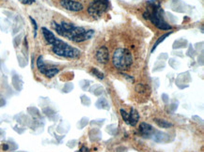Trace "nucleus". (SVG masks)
Returning <instances> with one entry per match:
<instances>
[{
	"instance_id": "f257e3e1",
	"label": "nucleus",
	"mask_w": 204,
	"mask_h": 152,
	"mask_svg": "<svg viewBox=\"0 0 204 152\" xmlns=\"http://www.w3.org/2000/svg\"><path fill=\"white\" fill-rule=\"evenodd\" d=\"M113 66L119 71H126L133 64L132 53L127 48H118L112 57Z\"/></svg>"
},
{
	"instance_id": "f03ea898",
	"label": "nucleus",
	"mask_w": 204,
	"mask_h": 152,
	"mask_svg": "<svg viewBox=\"0 0 204 152\" xmlns=\"http://www.w3.org/2000/svg\"><path fill=\"white\" fill-rule=\"evenodd\" d=\"M52 51L57 56L68 58H76L80 56V51L78 49L70 46L59 39H57L55 43L52 45Z\"/></svg>"
},
{
	"instance_id": "7ed1b4c3",
	"label": "nucleus",
	"mask_w": 204,
	"mask_h": 152,
	"mask_svg": "<svg viewBox=\"0 0 204 152\" xmlns=\"http://www.w3.org/2000/svg\"><path fill=\"white\" fill-rule=\"evenodd\" d=\"M93 35H94V31L92 29L86 30L83 27L74 26L71 31L65 32L63 37L74 41V43H82V41L91 39Z\"/></svg>"
},
{
	"instance_id": "20e7f679",
	"label": "nucleus",
	"mask_w": 204,
	"mask_h": 152,
	"mask_svg": "<svg viewBox=\"0 0 204 152\" xmlns=\"http://www.w3.org/2000/svg\"><path fill=\"white\" fill-rule=\"evenodd\" d=\"M153 11L151 12L149 11V13H151V15H149V19L151 20V22L157 27V28L161 29V30H169L171 29V26L164 20V18H163V15H162V10L160 9L159 6H153Z\"/></svg>"
},
{
	"instance_id": "39448f33",
	"label": "nucleus",
	"mask_w": 204,
	"mask_h": 152,
	"mask_svg": "<svg viewBox=\"0 0 204 152\" xmlns=\"http://www.w3.org/2000/svg\"><path fill=\"white\" fill-rule=\"evenodd\" d=\"M109 8V2H92L88 8V12L91 17L98 18Z\"/></svg>"
},
{
	"instance_id": "423d86ee",
	"label": "nucleus",
	"mask_w": 204,
	"mask_h": 152,
	"mask_svg": "<svg viewBox=\"0 0 204 152\" xmlns=\"http://www.w3.org/2000/svg\"><path fill=\"white\" fill-rule=\"evenodd\" d=\"M60 5L62 8L71 11H81L84 9V6L82 3L74 1V0H61Z\"/></svg>"
},
{
	"instance_id": "0eeeda50",
	"label": "nucleus",
	"mask_w": 204,
	"mask_h": 152,
	"mask_svg": "<svg viewBox=\"0 0 204 152\" xmlns=\"http://www.w3.org/2000/svg\"><path fill=\"white\" fill-rule=\"evenodd\" d=\"M95 57H96L97 61L101 64H106L109 60V51H108L106 46H101L98 48L95 54Z\"/></svg>"
},
{
	"instance_id": "6e6552de",
	"label": "nucleus",
	"mask_w": 204,
	"mask_h": 152,
	"mask_svg": "<svg viewBox=\"0 0 204 152\" xmlns=\"http://www.w3.org/2000/svg\"><path fill=\"white\" fill-rule=\"evenodd\" d=\"M39 71H40V73H43V75H45L47 78H52L59 72V69L58 67H54V66L48 67V66L44 65L43 68H40Z\"/></svg>"
},
{
	"instance_id": "1a4fd4ad",
	"label": "nucleus",
	"mask_w": 204,
	"mask_h": 152,
	"mask_svg": "<svg viewBox=\"0 0 204 152\" xmlns=\"http://www.w3.org/2000/svg\"><path fill=\"white\" fill-rule=\"evenodd\" d=\"M139 132H140V133L142 134L143 137L149 138L151 136H153V134L154 132V130H153L152 125H149V124H148V123L143 122V123H141L140 125H139Z\"/></svg>"
},
{
	"instance_id": "9d476101",
	"label": "nucleus",
	"mask_w": 204,
	"mask_h": 152,
	"mask_svg": "<svg viewBox=\"0 0 204 152\" xmlns=\"http://www.w3.org/2000/svg\"><path fill=\"white\" fill-rule=\"evenodd\" d=\"M42 32H43V38L45 39V40L47 41L49 44L53 45L54 43H55L57 38H56L55 35H54L53 32H51L49 29H47L46 27H42Z\"/></svg>"
},
{
	"instance_id": "9b49d317",
	"label": "nucleus",
	"mask_w": 204,
	"mask_h": 152,
	"mask_svg": "<svg viewBox=\"0 0 204 152\" xmlns=\"http://www.w3.org/2000/svg\"><path fill=\"white\" fill-rule=\"evenodd\" d=\"M138 119H139V115L137 112V110L131 109V113L128 114V124H130L132 126H135L138 122Z\"/></svg>"
},
{
	"instance_id": "f8f14e48",
	"label": "nucleus",
	"mask_w": 204,
	"mask_h": 152,
	"mask_svg": "<svg viewBox=\"0 0 204 152\" xmlns=\"http://www.w3.org/2000/svg\"><path fill=\"white\" fill-rule=\"evenodd\" d=\"M153 139L155 142H158V143H162V142H167L168 141V134L165 133V132H158V131H154L153 134Z\"/></svg>"
},
{
	"instance_id": "ddd939ff",
	"label": "nucleus",
	"mask_w": 204,
	"mask_h": 152,
	"mask_svg": "<svg viewBox=\"0 0 204 152\" xmlns=\"http://www.w3.org/2000/svg\"><path fill=\"white\" fill-rule=\"evenodd\" d=\"M155 123L157 125L160 127V128H164V129H168V128H170L172 127V124L165 119H160V118H155L154 119Z\"/></svg>"
},
{
	"instance_id": "4468645a",
	"label": "nucleus",
	"mask_w": 204,
	"mask_h": 152,
	"mask_svg": "<svg viewBox=\"0 0 204 152\" xmlns=\"http://www.w3.org/2000/svg\"><path fill=\"white\" fill-rule=\"evenodd\" d=\"M96 107L98 109H105L108 110L109 109V104H108L107 101L104 98H100L97 102H96Z\"/></svg>"
},
{
	"instance_id": "2eb2a0df",
	"label": "nucleus",
	"mask_w": 204,
	"mask_h": 152,
	"mask_svg": "<svg viewBox=\"0 0 204 152\" xmlns=\"http://www.w3.org/2000/svg\"><path fill=\"white\" fill-rule=\"evenodd\" d=\"M60 26H61V28L63 29V31H64V33L65 32H69V31H71L74 27V25L73 24H71V23H67V22H61L60 24ZM64 36V35H63Z\"/></svg>"
},
{
	"instance_id": "dca6fc26",
	"label": "nucleus",
	"mask_w": 204,
	"mask_h": 152,
	"mask_svg": "<svg viewBox=\"0 0 204 152\" xmlns=\"http://www.w3.org/2000/svg\"><path fill=\"white\" fill-rule=\"evenodd\" d=\"M170 34H171V32H168V33H166V34H164V35H162V36H161V37H160V38L157 39V40H156V43L153 44V49H152V52H153V51L156 49V47H157V46H158V45H159V44L162 43V41H164V40L166 39V38H167L168 36H169Z\"/></svg>"
},
{
	"instance_id": "f3484780",
	"label": "nucleus",
	"mask_w": 204,
	"mask_h": 152,
	"mask_svg": "<svg viewBox=\"0 0 204 152\" xmlns=\"http://www.w3.org/2000/svg\"><path fill=\"white\" fill-rule=\"evenodd\" d=\"M52 26H53V28L57 31V33H58L59 35H60V36L63 37V35H64V31H63V29L61 28V26H60L59 24L56 23L55 21H53V22H52Z\"/></svg>"
},
{
	"instance_id": "a211bd4d",
	"label": "nucleus",
	"mask_w": 204,
	"mask_h": 152,
	"mask_svg": "<svg viewBox=\"0 0 204 152\" xmlns=\"http://www.w3.org/2000/svg\"><path fill=\"white\" fill-rule=\"evenodd\" d=\"M91 73H93L95 76H97V78H99V79H104V74L101 72H99L96 68L91 69Z\"/></svg>"
},
{
	"instance_id": "6ab92c4d",
	"label": "nucleus",
	"mask_w": 204,
	"mask_h": 152,
	"mask_svg": "<svg viewBox=\"0 0 204 152\" xmlns=\"http://www.w3.org/2000/svg\"><path fill=\"white\" fill-rule=\"evenodd\" d=\"M89 123V119L87 118V117H83L82 119H81L80 121H79V123H78V128L79 129H83L87 124Z\"/></svg>"
},
{
	"instance_id": "aec40b11",
	"label": "nucleus",
	"mask_w": 204,
	"mask_h": 152,
	"mask_svg": "<svg viewBox=\"0 0 204 152\" xmlns=\"http://www.w3.org/2000/svg\"><path fill=\"white\" fill-rule=\"evenodd\" d=\"M81 102H82V103L84 105H87V106H89L90 104V100H89V97H87L86 95L81 96Z\"/></svg>"
},
{
	"instance_id": "412c9836",
	"label": "nucleus",
	"mask_w": 204,
	"mask_h": 152,
	"mask_svg": "<svg viewBox=\"0 0 204 152\" xmlns=\"http://www.w3.org/2000/svg\"><path fill=\"white\" fill-rule=\"evenodd\" d=\"M73 88H74V85L72 84V83H67V84L65 85V87H63V92L68 93V92H70Z\"/></svg>"
},
{
	"instance_id": "4be33fe9",
	"label": "nucleus",
	"mask_w": 204,
	"mask_h": 152,
	"mask_svg": "<svg viewBox=\"0 0 204 152\" xmlns=\"http://www.w3.org/2000/svg\"><path fill=\"white\" fill-rule=\"evenodd\" d=\"M120 115H121V117H122V118L124 119V121L126 122V123H128V114L124 111L123 109H120Z\"/></svg>"
},
{
	"instance_id": "5701e85b",
	"label": "nucleus",
	"mask_w": 204,
	"mask_h": 152,
	"mask_svg": "<svg viewBox=\"0 0 204 152\" xmlns=\"http://www.w3.org/2000/svg\"><path fill=\"white\" fill-rule=\"evenodd\" d=\"M29 19H30V21H31L33 26H34V35L36 36V33H37V23H36V21H35L32 17H29Z\"/></svg>"
},
{
	"instance_id": "b1692460",
	"label": "nucleus",
	"mask_w": 204,
	"mask_h": 152,
	"mask_svg": "<svg viewBox=\"0 0 204 152\" xmlns=\"http://www.w3.org/2000/svg\"><path fill=\"white\" fill-rule=\"evenodd\" d=\"M19 1L23 4H25V5H30L35 1V0H19Z\"/></svg>"
},
{
	"instance_id": "393cba45",
	"label": "nucleus",
	"mask_w": 204,
	"mask_h": 152,
	"mask_svg": "<svg viewBox=\"0 0 204 152\" xmlns=\"http://www.w3.org/2000/svg\"><path fill=\"white\" fill-rule=\"evenodd\" d=\"M149 15H151V13H149V10H147V11H145V12L143 13V17H144L145 19H147V20L149 19Z\"/></svg>"
},
{
	"instance_id": "a878e982",
	"label": "nucleus",
	"mask_w": 204,
	"mask_h": 152,
	"mask_svg": "<svg viewBox=\"0 0 204 152\" xmlns=\"http://www.w3.org/2000/svg\"><path fill=\"white\" fill-rule=\"evenodd\" d=\"M162 99H163V101H164V102H166V103L168 102V97L167 94H163L162 95Z\"/></svg>"
},
{
	"instance_id": "bb28decb",
	"label": "nucleus",
	"mask_w": 204,
	"mask_h": 152,
	"mask_svg": "<svg viewBox=\"0 0 204 152\" xmlns=\"http://www.w3.org/2000/svg\"><path fill=\"white\" fill-rule=\"evenodd\" d=\"M76 152H88V148L86 146H82V148H81L79 151H76Z\"/></svg>"
},
{
	"instance_id": "cd10ccee",
	"label": "nucleus",
	"mask_w": 204,
	"mask_h": 152,
	"mask_svg": "<svg viewBox=\"0 0 204 152\" xmlns=\"http://www.w3.org/2000/svg\"><path fill=\"white\" fill-rule=\"evenodd\" d=\"M193 118H194V119H198V121H197V122H198V123L202 124V119H201V118H198V117H193Z\"/></svg>"
},
{
	"instance_id": "c85d7f7f",
	"label": "nucleus",
	"mask_w": 204,
	"mask_h": 152,
	"mask_svg": "<svg viewBox=\"0 0 204 152\" xmlns=\"http://www.w3.org/2000/svg\"><path fill=\"white\" fill-rule=\"evenodd\" d=\"M5 103H6L5 101H2V102H1V100H0V107H2L3 105H5Z\"/></svg>"
},
{
	"instance_id": "c756f323",
	"label": "nucleus",
	"mask_w": 204,
	"mask_h": 152,
	"mask_svg": "<svg viewBox=\"0 0 204 152\" xmlns=\"http://www.w3.org/2000/svg\"><path fill=\"white\" fill-rule=\"evenodd\" d=\"M20 152H23V151H20Z\"/></svg>"
}]
</instances>
